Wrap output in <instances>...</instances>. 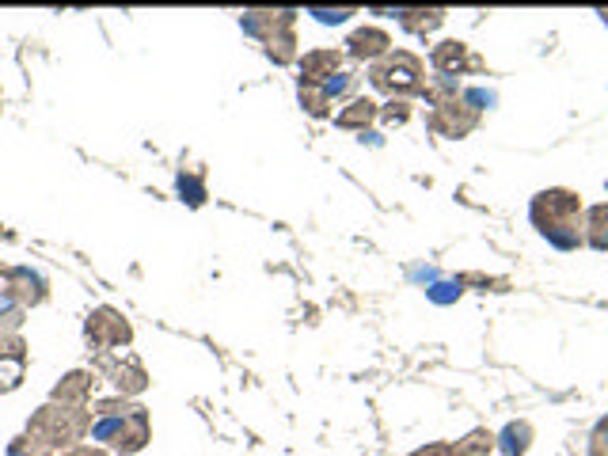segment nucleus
Returning a JSON list of instances; mask_svg holds the SVG:
<instances>
[{"label":"nucleus","instance_id":"2eb2a0df","mask_svg":"<svg viewBox=\"0 0 608 456\" xmlns=\"http://www.w3.org/2000/svg\"><path fill=\"white\" fill-rule=\"evenodd\" d=\"M301 103L312 114H327V107H331V95L323 92V88H316V84H301Z\"/></svg>","mask_w":608,"mask_h":456},{"label":"nucleus","instance_id":"f8f14e48","mask_svg":"<svg viewBox=\"0 0 608 456\" xmlns=\"http://www.w3.org/2000/svg\"><path fill=\"white\" fill-rule=\"evenodd\" d=\"M464 57H468V46H464V42H441L434 50V65L441 73H453V69L464 65Z\"/></svg>","mask_w":608,"mask_h":456},{"label":"nucleus","instance_id":"f3484780","mask_svg":"<svg viewBox=\"0 0 608 456\" xmlns=\"http://www.w3.org/2000/svg\"><path fill=\"white\" fill-rule=\"evenodd\" d=\"M179 194H190L187 198L190 206H198V202H202V187H198L194 179H187V175H179Z\"/></svg>","mask_w":608,"mask_h":456},{"label":"nucleus","instance_id":"a211bd4d","mask_svg":"<svg viewBox=\"0 0 608 456\" xmlns=\"http://www.w3.org/2000/svg\"><path fill=\"white\" fill-rule=\"evenodd\" d=\"M605 449H608V422L601 426V430H597V437H593V456L605 453Z\"/></svg>","mask_w":608,"mask_h":456},{"label":"nucleus","instance_id":"6e6552de","mask_svg":"<svg viewBox=\"0 0 608 456\" xmlns=\"http://www.w3.org/2000/svg\"><path fill=\"white\" fill-rule=\"evenodd\" d=\"M342 57L335 50H312V54H304L301 61V73H304V84H316V80H327V76H335Z\"/></svg>","mask_w":608,"mask_h":456},{"label":"nucleus","instance_id":"7ed1b4c3","mask_svg":"<svg viewBox=\"0 0 608 456\" xmlns=\"http://www.w3.org/2000/svg\"><path fill=\"white\" fill-rule=\"evenodd\" d=\"M92 437L95 441H111L118 453H137L149 441V415H145V407H133L126 415L99 418Z\"/></svg>","mask_w":608,"mask_h":456},{"label":"nucleus","instance_id":"aec40b11","mask_svg":"<svg viewBox=\"0 0 608 456\" xmlns=\"http://www.w3.org/2000/svg\"><path fill=\"white\" fill-rule=\"evenodd\" d=\"M312 16H320L323 23H342V19L350 16V12H312Z\"/></svg>","mask_w":608,"mask_h":456},{"label":"nucleus","instance_id":"20e7f679","mask_svg":"<svg viewBox=\"0 0 608 456\" xmlns=\"http://www.w3.org/2000/svg\"><path fill=\"white\" fill-rule=\"evenodd\" d=\"M373 84L384 92H418L422 88V61L415 54H392L384 65L373 69Z\"/></svg>","mask_w":608,"mask_h":456},{"label":"nucleus","instance_id":"dca6fc26","mask_svg":"<svg viewBox=\"0 0 608 456\" xmlns=\"http://www.w3.org/2000/svg\"><path fill=\"white\" fill-rule=\"evenodd\" d=\"M8 456H50V453H46V445H42V441H35V437L27 434V437H16V441H12Z\"/></svg>","mask_w":608,"mask_h":456},{"label":"nucleus","instance_id":"423d86ee","mask_svg":"<svg viewBox=\"0 0 608 456\" xmlns=\"http://www.w3.org/2000/svg\"><path fill=\"white\" fill-rule=\"evenodd\" d=\"M8 301L16 304H42L46 301V282L38 278L35 270H27V266H19L8 274Z\"/></svg>","mask_w":608,"mask_h":456},{"label":"nucleus","instance_id":"6ab92c4d","mask_svg":"<svg viewBox=\"0 0 608 456\" xmlns=\"http://www.w3.org/2000/svg\"><path fill=\"white\" fill-rule=\"evenodd\" d=\"M65 456H107V453H103V449H92V445H73Z\"/></svg>","mask_w":608,"mask_h":456},{"label":"nucleus","instance_id":"ddd939ff","mask_svg":"<svg viewBox=\"0 0 608 456\" xmlns=\"http://www.w3.org/2000/svg\"><path fill=\"white\" fill-rule=\"evenodd\" d=\"M589 244L597 247V251H608V206H593L589 209Z\"/></svg>","mask_w":608,"mask_h":456},{"label":"nucleus","instance_id":"9d476101","mask_svg":"<svg viewBox=\"0 0 608 456\" xmlns=\"http://www.w3.org/2000/svg\"><path fill=\"white\" fill-rule=\"evenodd\" d=\"M88 392H92V377H88V373H69V377L54 388V399L65 407V403H84Z\"/></svg>","mask_w":608,"mask_h":456},{"label":"nucleus","instance_id":"4468645a","mask_svg":"<svg viewBox=\"0 0 608 456\" xmlns=\"http://www.w3.org/2000/svg\"><path fill=\"white\" fill-rule=\"evenodd\" d=\"M529 437H532V430L525 426V422H513V426H506V434H502V449H506V456L525 453V449H529Z\"/></svg>","mask_w":608,"mask_h":456},{"label":"nucleus","instance_id":"f03ea898","mask_svg":"<svg viewBox=\"0 0 608 456\" xmlns=\"http://www.w3.org/2000/svg\"><path fill=\"white\" fill-rule=\"evenodd\" d=\"M27 430H31V437L42 441L46 449H50V445H73V441H80L84 430H88V415H84V411H73V407L50 403V407H42V411L31 418Z\"/></svg>","mask_w":608,"mask_h":456},{"label":"nucleus","instance_id":"0eeeda50","mask_svg":"<svg viewBox=\"0 0 608 456\" xmlns=\"http://www.w3.org/2000/svg\"><path fill=\"white\" fill-rule=\"evenodd\" d=\"M346 46H350V54H354V57H365V61H373V57L388 54V46H392V38L384 35L380 27H365V31H354Z\"/></svg>","mask_w":608,"mask_h":456},{"label":"nucleus","instance_id":"9b49d317","mask_svg":"<svg viewBox=\"0 0 608 456\" xmlns=\"http://www.w3.org/2000/svg\"><path fill=\"white\" fill-rule=\"evenodd\" d=\"M373 114H377V107L369 103V99H354L346 111L335 118L342 130H358V126H365V122H373Z\"/></svg>","mask_w":608,"mask_h":456},{"label":"nucleus","instance_id":"f257e3e1","mask_svg":"<svg viewBox=\"0 0 608 456\" xmlns=\"http://www.w3.org/2000/svg\"><path fill=\"white\" fill-rule=\"evenodd\" d=\"M532 221H536V228L548 236L551 244L563 247V251L582 244V202L570 190H544V194H536Z\"/></svg>","mask_w":608,"mask_h":456},{"label":"nucleus","instance_id":"1a4fd4ad","mask_svg":"<svg viewBox=\"0 0 608 456\" xmlns=\"http://www.w3.org/2000/svg\"><path fill=\"white\" fill-rule=\"evenodd\" d=\"M111 380H114V388H118V392H126V396L141 392V388L149 384L145 369H141L137 361H122V365H111Z\"/></svg>","mask_w":608,"mask_h":456},{"label":"nucleus","instance_id":"39448f33","mask_svg":"<svg viewBox=\"0 0 608 456\" xmlns=\"http://www.w3.org/2000/svg\"><path fill=\"white\" fill-rule=\"evenodd\" d=\"M133 339L130 323L122 320L114 308H95L88 316V342L92 346H126Z\"/></svg>","mask_w":608,"mask_h":456}]
</instances>
